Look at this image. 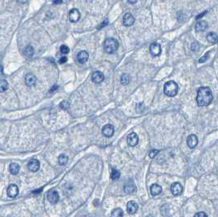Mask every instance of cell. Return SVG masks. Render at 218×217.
<instances>
[{
    "label": "cell",
    "mask_w": 218,
    "mask_h": 217,
    "mask_svg": "<svg viewBox=\"0 0 218 217\" xmlns=\"http://www.w3.org/2000/svg\"><path fill=\"white\" fill-rule=\"evenodd\" d=\"M127 2L129 3H131V4H134V3H136L137 2V0H127Z\"/></svg>",
    "instance_id": "cell-40"
},
{
    "label": "cell",
    "mask_w": 218,
    "mask_h": 217,
    "mask_svg": "<svg viewBox=\"0 0 218 217\" xmlns=\"http://www.w3.org/2000/svg\"><path fill=\"white\" fill-rule=\"evenodd\" d=\"M67 60H68V59H67L66 56H62V57L59 60V62L61 63V64H64V63L66 62Z\"/></svg>",
    "instance_id": "cell-36"
},
{
    "label": "cell",
    "mask_w": 218,
    "mask_h": 217,
    "mask_svg": "<svg viewBox=\"0 0 218 217\" xmlns=\"http://www.w3.org/2000/svg\"><path fill=\"white\" fill-rule=\"evenodd\" d=\"M110 177H111V179L113 180H118V179L120 177V172H119L118 170L113 168V169H112L111 174H110Z\"/></svg>",
    "instance_id": "cell-26"
},
{
    "label": "cell",
    "mask_w": 218,
    "mask_h": 217,
    "mask_svg": "<svg viewBox=\"0 0 218 217\" xmlns=\"http://www.w3.org/2000/svg\"><path fill=\"white\" fill-rule=\"evenodd\" d=\"M69 19L71 22H77L78 20L80 19L79 11L76 9V8H74V9L69 11Z\"/></svg>",
    "instance_id": "cell-10"
},
{
    "label": "cell",
    "mask_w": 218,
    "mask_h": 217,
    "mask_svg": "<svg viewBox=\"0 0 218 217\" xmlns=\"http://www.w3.org/2000/svg\"><path fill=\"white\" fill-rule=\"evenodd\" d=\"M87 1H92V0H87Z\"/></svg>",
    "instance_id": "cell-41"
},
{
    "label": "cell",
    "mask_w": 218,
    "mask_h": 217,
    "mask_svg": "<svg viewBox=\"0 0 218 217\" xmlns=\"http://www.w3.org/2000/svg\"><path fill=\"white\" fill-rule=\"evenodd\" d=\"M207 40L212 44H215L218 42V35L214 32L208 33L207 34Z\"/></svg>",
    "instance_id": "cell-21"
},
{
    "label": "cell",
    "mask_w": 218,
    "mask_h": 217,
    "mask_svg": "<svg viewBox=\"0 0 218 217\" xmlns=\"http://www.w3.org/2000/svg\"><path fill=\"white\" fill-rule=\"evenodd\" d=\"M135 22V18L131 13H126L123 18V23L125 26H131Z\"/></svg>",
    "instance_id": "cell-11"
},
{
    "label": "cell",
    "mask_w": 218,
    "mask_h": 217,
    "mask_svg": "<svg viewBox=\"0 0 218 217\" xmlns=\"http://www.w3.org/2000/svg\"><path fill=\"white\" fill-rule=\"evenodd\" d=\"M124 192L127 193H133L136 191V186H135L133 182L129 181L128 183H127L126 185H124Z\"/></svg>",
    "instance_id": "cell-20"
},
{
    "label": "cell",
    "mask_w": 218,
    "mask_h": 217,
    "mask_svg": "<svg viewBox=\"0 0 218 217\" xmlns=\"http://www.w3.org/2000/svg\"><path fill=\"white\" fill-rule=\"evenodd\" d=\"M102 133L105 137H111L114 133V126L111 124L105 125L102 128Z\"/></svg>",
    "instance_id": "cell-8"
},
{
    "label": "cell",
    "mask_w": 218,
    "mask_h": 217,
    "mask_svg": "<svg viewBox=\"0 0 218 217\" xmlns=\"http://www.w3.org/2000/svg\"><path fill=\"white\" fill-rule=\"evenodd\" d=\"M9 171L13 175H17L18 172H20V166L17 163H12L9 166Z\"/></svg>",
    "instance_id": "cell-22"
},
{
    "label": "cell",
    "mask_w": 218,
    "mask_h": 217,
    "mask_svg": "<svg viewBox=\"0 0 218 217\" xmlns=\"http://www.w3.org/2000/svg\"><path fill=\"white\" fill-rule=\"evenodd\" d=\"M191 49H192V51H194V52H197V51L199 49V44L196 42H193L192 45H191Z\"/></svg>",
    "instance_id": "cell-31"
},
{
    "label": "cell",
    "mask_w": 218,
    "mask_h": 217,
    "mask_svg": "<svg viewBox=\"0 0 218 217\" xmlns=\"http://www.w3.org/2000/svg\"><path fill=\"white\" fill-rule=\"evenodd\" d=\"M127 144H128L129 146L134 147V146H136V145L138 144V141H139L138 136L136 135V133L135 132L130 133V134L127 136Z\"/></svg>",
    "instance_id": "cell-6"
},
{
    "label": "cell",
    "mask_w": 218,
    "mask_h": 217,
    "mask_svg": "<svg viewBox=\"0 0 218 217\" xmlns=\"http://www.w3.org/2000/svg\"><path fill=\"white\" fill-rule=\"evenodd\" d=\"M69 161V157L68 156L65 154H61L58 157V162H59V164L61 165V166H64Z\"/></svg>",
    "instance_id": "cell-25"
},
{
    "label": "cell",
    "mask_w": 218,
    "mask_h": 217,
    "mask_svg": "<svg viewBox=\"0 0 218 217\" xmlns=\"http://www.w3.org/2000/svg\"><path fill=\"white\" fill-rule=\"evenodd\" d=\"M25 84L27 85L28 87H32V86H35V85L36 84L37 78H36V77H35L34 74H28L25 76Z\"/></svg>",
    "instance_id": "cell-16"
},
{
    "label": "cell",
    "mask_w": 218,
    "mask_h": 217,
    "mask_svg": "<svg viewBox=\"0 0 218 217\" xmlns=\"http://www.w3.org/2000/svg\"><path fill=\"white\" fill-rule=\"evenodd\" d=\"M111 216L114 217H119V216H124V212L123 210L120 208H116L114 209L111 213Z\"/></svg>",
    "instance_id": "cell-27"
},
{
    "label": "cell",
    "mask_w": 218,
    "mask_h": 217,
    "mask_svg": "<svg viewBox=\"0 0 218 217\" xmlns=\"http://www.w3.org/2000/svg\"><path fill=\"white\" fill-rule=\"evenodd\" d=\"M60 51L62 54H68L69 52V48L66 45H61L60 48Z\"/></svg>",
    "instance_id": "cell-29"
},
{
    "label": "cell",
    "mask_w": 218,
    "mask_h": 217,
    "mask_svg": "<svg viewBox=\"0 0 218 217\" xmlns=\"http://www.w3.org/2000/svg\"><path fill=\"white\" fill-rule=\"evenodd\" d=\"M47 198L52 204H57L59 201V193L56 190H50L47 193Z\"/></svg>",
    "instance_id": "cell-4"
},
{
    "label": "cell",
    "mask_w": 218,
    "mask_h": 217,
    "mask_svg": "<svg viewBox=\"0 0 218 217\" xmlns=\"http://www.w3.org/2000/svg\"><path fill=\"white\" fill-rule=\"evenodd\" d=\"M104 74L101 71H95L92 75V80L95 83H101L104 81Z\"/></svg>",
    "instance_id": "cell-15"
},
{
    "label": "cell",
    "mask_w": 218,
    "mask_h": 217,
    "mask_svg": "<svg viewBox=\"0 0 218 217\" xmlns=\"http://www.w3.org/2000/svg\"><path fill=\"white\" fill-rule=\"evenodd\" d=\"M178 85L174 81H168L164 85V94L169 97H172L178 92Z\"/></svg>",
    "instance_id": "cell-3"
},
{
    "label": "cell",
    "mask_w": 218,
    "mask_h": 217,
    "mask_svg": "<svg viewBox=\"0 0 218 217\" xmlns=\"http://www.w3.org/2000/svg\"><path fill=\"white\" fill-rule=\"evenodd\" d=\"M150 52L152 56H159L161 54L162 48L161 46L158 42H153L150 46Z\"/></svg>",
    "instance_id": "cell-5"
},
{
    "label": "cell",
    "mask_w": 218,
    "mask_h": 217,
    "mask_svg": "<svg viewBox=\"0 0 218 217\" xmlns=\"http://www.w3.org/2000/svg\"><path fill=\"white\" fill-rule=\"evenodd\" d=\"M108 23H109V21H108V19H106V20H105L103 22H102V25H100V26L98 27V29H102V28H103L104 26H105L106 25H108Z\"/></svg>",
    "instance_id": "cell-35"
},
{
    "label": "cell",
    "mask_w": 218,
    "mask_h": 217,
    "mask_svg": "<svg viewBox=\"0 0 218 217\" xmlns=\"http://www.w3.org/2000/svg\"><path fill=\"white\" fill-rule=\"evenodd\" d=\"M119 48V42L115 38H108L104 42V50L108 54L114 53Z\"/></svg>",
    "instance_id": "cell-2"
},
{
    "label": "cell",
    "mask_w": 218,
    "mask_h": 217,
    "mask_svg": "<svg viewBox=\"0 0 218 217\" xmlns=\"http://www.w3.org/2000/svg\"><path fill=\"white\" fill-rule=\"evenodd\" d=\"M212 93L208 87H201L198 89L196 97V101L198 106H208L212 103Z\"/></svg>",
    "instance_id": "cell-1"
},
{
    "label": "cell",
    "mask_w": 218,
    "mask_h": 217,
    "mask_svg": "<svg viewBox=\"0 0 218 217\" xmlns=\"http://www.w3.org/2000/svg\"><path fill=\"white\" fill-rule=\"evenodd\" d=\"M138 210V205L136 202L134 201H129L127 203V212H128L129 214H134L136 213Z\"/></svg>",
    "instance_id": "cell-14"
},
{
    "label": "cell",
    "mask_w": 218,
    "mask_h": 217,
    "mask_svg": "<svg viewBox=\"0 0 218 217\" xmlns=\"http://www.w3.org/2000/svg\"><path fill=\"white\" fill-rule=\"evenodd\" d=\"M183 187L179 182H175L171 185V192L174 196H178L182 193Z\"/></svg>",
    "instance_id": "cell-7"
},
{
    "label": "cell",
    "mask_w": 218,
    "mask_h": 217,
    "mask_svg": "<svg viewBox=\"0 0 218 217\" xmlns=\"http://www.w3.org/2000/svg\"><path fill=\"white\" fill-rule=\"evenodd\" d=\"M209 53H210L209 52H208V53H206V55L203 56H202V57L199 59V60H198V61H199L200 63H203V62H205V61H207L208 58H209Z\"/></svg>",
    "instance_id": "cell-32"
},
{
    "label": "cell",
    "mask_w": 218,
    "mask_h": 217,
    "mask_svg": "<svg viewBox=\"0 0 218 217\" xmlns=\"http://www.w3.org/2000/svg\"><path fill=\"white\" fill-rule=\"evenodd\" d=\"M162 187L158 184H153V185L150 186V193H151L153 196H157V195L160 194L162 193Z\"/></svg>",
    "instance_id": "cell-19"
},
{
    "label": "cell",
    "mask_w": 218,
    "mask_h": 217,
    "mask_svg": "<svg viewBox=\"0 0 218 217\" xmlns=\"http://www.w3.org/2000/svg\"><path fill=\"white\" fill-rule=\"evenodd\" d=\"M29 1V0H17V2L19 3H21V4H24V3H26Z\"/></svg>",
    "instance_id": "cell-39"
},
{
    "label": "cell",
    "mask_w": 218,
    "mask_h": 217,
    "mask_svg": "<svg viewBox=\"0 0 218 217\" xmlns=\"http://www.w3.org/2000/svg\"><path fill=\"white\" fill-rule=\"evenodd\" d=\"M61 106L63 109H68L69 106V104L67 101H63V102L61 103Z\"/></svg>",
    "instance_id": "cell-33"
},
{
    "label": "cell",
    "mask_w": 218,
    "mask_h": 217,
    "mask_svg": "<svg viewBox=\"0 0 218 217\" xmlns=\"http://www.w3.org/2000/svg\"><path fill=\"white\" fill-rule=\"evenodd\" d=\"M40 163L39 161L37 159H31L28 162V168L30 172H36L39 170Z\"/></svg>",
    "instance_id": "cell-12"
},
{
    "label": "cell",
    "mask_w": 218,
    "mask_h": 217,
    "mask_svg": "<svg viewBox=\"0 0 218 217\" xmlns=\"http://www.w3.org/2000/svg\"><path fill=\"white\" fill-rule=\"evenodd\" d=\"M121 83L123 85H127L130 82V77H129L128 74H124L121 76Z\"/></svg>",
    "instance_id": "cell-28"
},
{
    "label": "cell",
    "mask_w": 218,
    "mask_h": 217,
    "mask_svg": "<svg viewBox=\"0 0 218 217\" xmlns=\"http://www.w3.org/2000/svg\"><path fill=\"white\" fill-rule=\"evenodd\" d=\"M34 53H35V50H34L32 46L30 45L27 46V47L25 48V50H24V55H25L26 57H32L33 56H34Z\"/></svg>",
    "instance_id": "cell-23"
},
{
    "label": "cell",
    "mask_w": 218,
    "mask_h": 217,
    "mask_svg": "<svg viewBox=\"0 0 218 217\" xmlns=\"http://www.w3.org/2000/svg\"><path fill=\"white\" fill-rule=\"evenodd\" d=\"M18 193H19V190L16 185H10L7 190V194L10 197H16L18 195Z\"/></svg>",
    "instance_id": "cell-13"
},
{
    "label": "cell",
    "mask_w": 218,
    "mask_h": 217,
    "mask_svg": "<svg viewBox=\"0 0 218 217\" xmlns=\"http://www.w3.org/2000/svg\"><path fill=\"white\" fill-rule=\"evenodd\" d=\"M8 88V82L5 79H0V92H4Z\"/></svg>",
    "instance_id": "cell-24"
},
{
    "label": "cell",
    "mask_w": 218,
    "mask_h": 217,
    "mask_svg": "<svg viewBox=\"0 0 218 217\" xmlns=\"http://www.w3.org/2000/svg\"><path fill=\"white\" fill-rule=\"evenodd\" d=\"M52 3L56 4V5H58V4H61V3H63V0H52Z\"/></svg>",
    "instance_id": "cell-37"
},
{
    "label": "cell",
    "mask_w": 218,
    "mask_h": 217,
    "mask_svg": "<svg viewBox=\"0 0 218 217\" xmlns=\"http://www.w3.org/2000/svg\"><path fill=\"white\" fill-rule=\"evenodd\" d=\"M186 142H187V145H188L189 148H190V149L195 148L198 143V137H197V136L194 135V134L190 135L188 137H187Z\"/></svg>",
    "instance_id": "cell-9"
},
{
    "label": "cell",
    "mask_w": 218,
    "mask_h": 217,
    "mask_svg": "<svg viewBox=\"0 0 218 217\" xmlns=\"http://www.w3.org/2000/svg\"><path fill=\"white\" fill-rule=\"evenodd\" d=\"M194 216L195 217H205V216H208V215L205 214L204 212H198V213H196V214L194 215Z\"/></svg>",
    "instance_id": "cell-34"
},
{
    "label": "cell",
    "mask_w": 218,
    "mask_h": 217,
    "mask_svg": "<svg viewBox=\"0 0 218 217\" xmlns=\"http://www.w3.org/2000/svg\"><path fill=\"white\" fill-rule=\"evenodd\" d=\"M88 58H89V55H88V53L86 51H81L80 52H79L77 56L78 61L81 63V64L87 62Z\"/></svg>",
    "instance_id": "cell-17"
},
{
    "label": "cell",
    "mask_w": 218,
    "mask_h": 217,
    "mask_svg": "<svg viewBox=\"0 0 218 217\" xmlns=\"http://www.w3.org/2000/svg\"><path fill=\"white\" fill-rule=\"evenodd\" d=\"M159 153V151L158 150H152L150 151L149 153V157H150V158H154V157H155V156H156Z\"/></svg>",
    "instance_id": "cell-30"
},
{
    "label": "cell",
    "mask_w": 218,
    "mask_h": 217,
    "mask_svg": "<svg viewBox=\"0 0 218 217\" xmlns=\"http://www.w3.org/2000/svg\"><path fill=\"white\" fill-rule=\"evenodd\" d=\"M206 13H207V12H203V13H201L200 15H198V16H196V19H197V20H198V19H200V18L202 17V16H203L205 15Z\"/></svg>",
    "instance_id": "cell-38"
},
{
    "label": "cell",
    "mask_w": 218,
    "mask_h": 217,
    "mask_svg": "<svg viewBox=\"0 0 218 217\" xmlns=\"http://www.w3.org/2000/svg\"><path fill=\"white\" fill-rule=\"evenodd\" d=\"M208 24L205 20H200L198 22L196 23L195 25V30L197 32H201V31H204L208 29Z\"/></svg>",
    "instance_id": "cell-18"
}]
</instances>
